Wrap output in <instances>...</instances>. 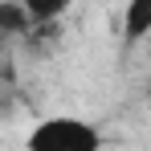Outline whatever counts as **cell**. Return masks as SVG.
I'll use <instances>...</instances> for the list:
<instances>
[{
    "label": "cell",
    "mask_w": 151,
    "mask_h": 151,
    "mask_svg": "<svg viewBox=\"0 0 151 151\" xmlns=\"http://www.w3.org/2000/svg\"><path fill=\"white\" fill-rule=\"evenodd\" d=\"M25 151H102V131L82 114H49L33 123Z\"/></svg>",
    "instance_id": "6da1fadb"
},
{
    "label": "cell",
    "mask_w": 151,
    "mask_h": 151,
    "mask_svg": "<svg viewBox=\"0 0 151 151\" xmlns=\"http://www.w3.org/2000/svg\"><path fill=\"white\" fill-rule=\"evenodd\" d=\"M123 33L131 41H143L151 33V0H131L123 12Z\"/></svg>",
    "instance_id": "7a4b0ae2"
}]
</instances>
